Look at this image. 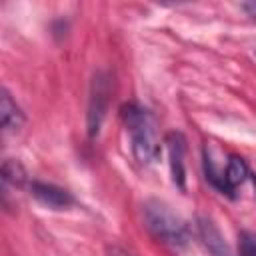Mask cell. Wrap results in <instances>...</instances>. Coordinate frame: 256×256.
<instances>
[{"mask_svg":"<svg viewBox=\"0 0 256 256\" xmlns=\"http://www.w3.org/2000/svg\"><path fill=\"white\" fill-rule=\"evenodd\" d=\"M200 236L206 244V248L214 254V256H230V250L222 238V234L218 232V228L210 222V220H202L200 222Z\"/></svg>","mask_w":256,"mask_h":256,"instance_id":"cell-7","label":"cell"},{"mask_svg":"<svg viewBox=\"0 0 256 256\" xmlns=\"http://www.w3.org/2000/svg\"><path fill=\"white\" fill-rule=\"evenodd\" d=\"M28 180L26 176V170L24 166L18 162V160H4L2 162V182L4 184H10V186H24Z\"/></svg>","mask_w":256,"mask_h":256,"instance_id":"cell-9","label":"cell"},{"mask_svg":"<svg viewBox=\"0 0 256 256\" xmlns=\"http://www.w3.org/2000/svg\"><path fill=\"white\" fill-rule=\"evenodd\" d=\"M112 256H130V254H126L124 250H118V248H114V250H112Z\"/></svg>","mask_w":256,"mask_h":256,"instance_id":"cell-11","label":"cell"},{"mask_svg":"<svg viewBox=\"0 0 256 256\" xmlns=\"http://www.w3.org/2000/svg\"><path fill=\"white\" fill-rule=\"evenodd\" d=\"M30 194L44 206L48 208H56V210H62V208H70L74 204V196L60 188V186H54V184H48V182H38L34 180L30 184Z\"/></svg>","mask_w":256,"mask_h":256,"instance_id":"cell-4","label":"cell"},{"mask_svg":"<svg viewBox=\"0 0 256 256\" xmlns=\"http://www.w3.org/2000/svg\"><path fill=\"white\" fill-rule=\"evenodd\" d=\"M254 186H256V176H254Z\"/></svg>","mask_w":256,"mask_h":256,"instance_id":"cell-12","label":"cell"},{"mask_svg":"<svg viewBox=\"0 0 256 256\" xmlns=\"http://www.w3.org/2000/svg\"><path fill=\"white\" fill-rule=\"evenodd\" d=\"M144 222L148 230L164 244L182 246L188 240V228L180 216H176L164 202L150 200L144 204Z\"/></svg>","mask_w":256,"mask_h":256,"instance_id":"cell-2","label":"cell"},{"mask_svg":"<svg viewBox=\"0 0 256 256\" xmlns=\"http://www.w3.org/2000/svg\"><path fill=\"white\" fill-rule=\"evenodd\" d=\"M110 76L106 72H96L90 84V98H88V134L94 138L98 136L102 122L106 118L108 102H110Z\"/></svg>","mask_w":256,"mask_h":256,"instance_id":"cell-3","label":"cell"},{"mask_svg":"<svg viewBox=\"0 0 256 256\" xmlns=\"http://www.w3.org/2000/svg\"><path fill=\"white\" fill-rule=\"evenodd\" d=\"M0 122L4 132H18L24 126V112L6 88L0 92Z\"/></svg>","mask_w":256,"mask_h":256,"instance_id":"cell-6","label":"cell"},{"mask_svg":"<svg viewBox=\"0 0 256 256\" xmlns=\"http://www.w3.org/2000/svg\"><path fill=\"white\" fill-rule=\"evenodd\" d=\"M122 122L130 134L132 154L140 164H152L160 158V144L154 132L152 114L136 102H128L120 108Z\"/></svg>","mask_w":256,"mask_h":256,"instance_id":"cell-1","label":"cell"},{"mask_svg":"<svg viewBox=\"0 0 256 256\" xmlns=\"http://www.w3.org/2000/svg\"><path fill=\"white\" fill-rule=\"evenodd\" d=\"M246 176H248V166H246V162H244L242 158H238V156H232V158L228 160V164H226V170H224V180H226L228 188L234 192V188L240 186V184L246 180Z\"/></svg>","mask_w":256,"mask_h":256,"instance_id":"cell-8","label":"cell"},{"mask_svg":"<svg viewBox=\"0 0 256 256\" xmlns=\"http://www.w3.org/2000/svg\"><path fill=\"white\" fill-rule=\"evenodd\" d=\"M166 144H168V154H170L172 180H174V184H178L180 188H184V180H186V168H184L186 142H184V136L180 132H170L166 136Z\"/></svg>","mask_w":256,"mask_h":256,"instance_id":"cell-5","label":"cell"},{"mask_svg":"<svg viewBox=\"0 0 256 256\" xmlns=\"http://www.w3.org/2000/svg\"><path fill=\"white\" fill-rule=\"evenodd\" d=\"M238 252L240 256H256V236L250 232H242L238 238Z\"/></svg>","mask_w":256,"mask_h":256,"instance_id":"cell-10","label":"cell"}]
</instances>
